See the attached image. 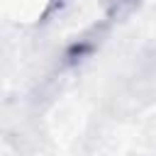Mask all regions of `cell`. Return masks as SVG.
<instances>
[{
    "mask_svg": "<svg viewBox=\"0 0 156 156\" xmlns=\"http://www.w3.org/2000/svg\"><path fill=\"white\" fill-rule=\"evenodd\" d=\"M107 2V10L112 12V15H117V12H122V10H127L134 0H105Z\"/></svg>",
    "mask_w": 156,
    "mask_h": 156,
    "instance_id": "1",
    "label": "cell"
}]
</instances>
